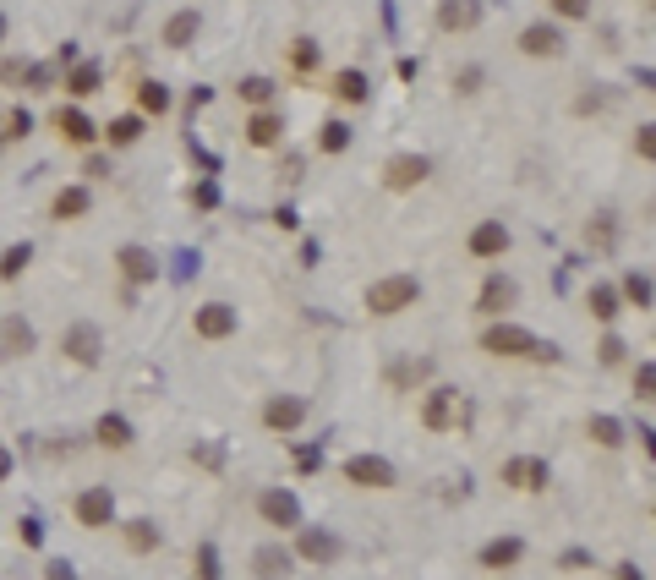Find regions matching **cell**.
I'll use <instances>...</instances> for the list:
<instances>
[{
    "mask_svg": "<svg viewBox=\"0 0 656 580\" xmlns=\"http://www.w3.org/2000/svg\"><path fill=\"white\" fill-rule=\"evenodd\" d=\"M421 301V280L416 274H383V280L367 285V312L372 318H394V312L416 307Z\"/></svg>",
    "mask_w": 656,
    "mask_h": 580,
    "instance_id": "6da1fadb",
    "label": "cell"
},
{
    "mask_svg": "<svg viewBox=\"0 0 656 580\" xmlns=\"http://www.w3.org/2000/svg\"><path fill=\"white\" fill-rule=\"evenodd\" d=\"M61 356L66 362H77V367H99L104 362V334H99V323H66V334H61Z\"/></svg>",
    "mask_w": 656,
    "mask_h": 580,
    "instance_id": "7a4b0ae2",
    "label": "cell"
},
{
    "mask_svg": "<svg viewBox=\"0 0 656 580\" xmlns=\"http://www.w3.org/2000/svg\"><path fill=\"white\" fill-rule=\"evenodd\" d=\"M482 351L487 356H536V334L525 323H487L482 329Z\"/></svg>",
    "mask_w": 656,
    "mask_h": 580,
    "instance_id": "3957f363",
    "label": "cell"
},
{
    "mask_svg": "<svg viewBox=\"0 0 656 580\" xmlns=\"http://www.w3.org/2000/svg\"><path fill=\"white\" fill-rule=\"evenodd\" d=\"M514 44H520V55H531V61H558V55L569 50L564 28H558V22H547V17H542V22H525Z\"/></svg>",
    "mask_w": 656,
    "mask_h": 580,
    "instance_id": "277c9868",
    "label": "cell"
},
{
    "mask_svg": "<svg viewBox=\"0 0 656 580\" xmlns=\"http://www.w3.org/2000/svg\"><path fill=\"white\" fill-rule=\"evenodd\" d=\"M345 482L350 487H372V493H389V487L400 482V471H394V460H383V455H350L345 460Z\"/></svg>",
    "mask_w": 656,
    "mask_h": 580,
    "instance_id": "5b68a950",
    "label": "cell"
},
{
    "mask_svg": "<svg viewBox=\"0 0 656 580\" xmlns=\"http://www.w3.org/2000/svg\"><path fill=\"white\" fill-rule=\"evenodd\" d=\"M460 416H465L460 389H427V400H421V427L427 433H449V427H460Z\"/></svg>",
    "mask_w": 656,
    "mask_h": 580,
    "instance_id": "8992f818",
    "label": "cell"
},
{
    "mask_svg": "<svg viewBox=\"0 0 656 580\" xmlns=\"http://www.w3.org/2000/svg\"><path fill=\"white\" fill-rule=\"evenodd\" d=\"M72 515H77L82 531L115 526V493H110V487H82V493L72 498Z\"/></svg>",
    "mask_w": 656,
    "mask_h": 580,
    "instance_id": "52a82bcc",
    "label": "cell"
},
{
    "mask_svg": "<svg viewBox=\"0 0 656 580\" xmlns=\"http://www.w3.org/2000/svg\"><path fill=\"white\" fill-rule=\"evenodd\" d=\"M236 329H241V312L230 307V301H203V307L192 312V334L197 340H230Z\"/></svg>",
    "mask_w": 656,
    "mask_h": 580,
    "instance_id": "ba28073f",
    "label": "cell"
},
{
    "mask_svg": "<svg viewBox=\"0 0 656 580\" xmlns=\"http://www.w3.org/2000/svg\"><path fill=\"white\" fill-rule=\"evenodd\" d=\"M257 515H263V526L296 531L301 526V498L290 493V487H263V493H257Z\"/></svg>",
    "mask_w": 656,
    "mask_h": 580,
    "instance_id": "9c48e42d",
    "label": "cell"
},
{
    "mask_svg": "<svg viewBox=\"0 0 656 580\" xmlns=\"http://www.w3.org/2000/svg\"><path fill=\"white\" fill-rule=\"evenodd\" d=\"M498 477L509 482V487H520V493H542V487L553 482V466H547L542 455H509L498 466Z\"/></svg>",
    "mask_w": 656,
    "mask_h": 580,
    "instance_id": "30bf717a",
    "label": "cell"
},
{
    "mask_svg": "<svg viewBox=\"0 0 656 580\" xmlns=\"http://www.w3.org/2000/svg\"><path fill=\"white\" fill-rule=\"evenodd\" d=\"M427 176H432V159L427 154H394L389 165H383V187H389V192H416Z\"/></svg>",
    "mask_w": 656,
    "mask_h": 580,
    "instance_id": "8fae6325",
    "label": "cell"
},
{
    "mask_svg": "<svg viewBox=\"0 0 656 580\" xmlns=\"http://www.w3.org/2000/svg\"><path fill=\"white\" fill-rule=\"evenodd\" d=\"M115 269H121L126 290H137V285H154V280H159V258H154L148 247H137V241H126V247L115 252Z\"/></svg>",
    "mask_w": 656,
    "mask_h": 580,
    "instance_id": "7c38bea8",
    "label": "cell"
},
{
    "mask_svg": "<svg viewBox=\"0 0 656 580\" xmlns=\"http://www.w3.org/2000/svg\"><path fill=\"white\" fill-rule=\"evenodd\" d=\"M307 422V400L301 394H268L263 400V427L268 433H296Z\"/></svg>",
    "mask_w": 656,
    "mask_h": 580,
    "instance_id": "4fadbf2b",
    "label": "cell"
},
{
    "mask_svg": "<svg viewBox=\"0 0 656 580\" xmlns=\"http://www.w3.org/2000/svg\"><path fill=\"white\" fill-rule=\"evenodd\" d=\"M197 33H203V11H197V6H181V11H170V17H164L159 44H164V50H192Z\"/></svg>",
    "mask_w": 656,
    "mask_h": 580,
    "instance_id": "5bb4252c",
    "label": "cell"
},
{
    "mask_svg": "<svg viewBox=\"0 0 656 580\" xmlns=\"http://www.w3.org/2000/svg\"><path fill=\"white\" fill-rule=\"evenodd\" d=\"M296 559H307V564H334L339 559V537L334 531H323V526H296Z\"/></svg>",
    "mask_w": 656,
    "mask_h": 580,
    "instance_id": "9a60e30c",
    "label": "cell"
},
{
    "mask_svg": "<svg viewBox=\"0 0 656 580\" xmlns=\"http://www.w3.org/2000/svg\"><path fill=\"white\" fill-rule=\"evenodd\" d=\"M432 22H438L443 33H476L482 28V0H438Z\"/></svg>",
    "mask_w": 656,
    "mask_h": 580,
    "instance_id": "2e32d148",
    "label": "cell"
},
{
    "mask_svg": "<svg viewBox=\"0 0 656 580\" xmlns=\"http://www.w3.org/2000/svg\"><path fill=\"white\" fill-rule=\"evenodd\" d=\"M33 351H39V329L22 312H6L0 318V356H33Z\"/></svg>",
    "mask_w": 656,
    "mask_h": 580,
    "instance_id": "e0dca14e",
    "label": "cell"
},
{
    "mask_svg": "<svg viewBox=\"0 0 656 580\" xmlns=\"http://www.w3.org/2000/svg\"><path fill=\"white\" fill-rule=\"evenodd\" d=\"M514 301H520V285H514L509 274H487L482 290H476V312H487V318H503Z\"/></svg>",
    "mask_w": 656,
    "mask_h": 580,
    "instance_id": "ac0fdd59",
    "label": "cell"
},
{
    "mask_svg": "<svg viewBox=\"0 0 656 580\" xmlns=\"http://www.w3.org/2000/svg\"><path fill=\"white\" fill-rule=\"evenodd\" d=\"M252 575L257 580H290L296 575V553H290L285 542H263V548L252 553Z\"/></svg>",
    "mask_w": 656,
    "mask_h": 580,
    "instance_id": "d6986e66",
    "label": "cell"
},
{
    "mask_svg": "<svg viewBox=\"0 0 656 580\" xmlns=\"http://www.w3.org/2000/svg\"><path fill=\"white\" fill-rule=\"evenodd\" d=\"M465 247H471V258H482V263L503 258V252H509V225H503V219H482Z\"/></svg>",
    "mask_w": 656,
    "mask_h": 580,
    "instance_id": "ffe728a7",
    "label": "cell"
},
{
    "mask_svg": "<svg viewBox=\"0 0 656 580\" xmlns=\"http://www.w3.org/2000/svg\"><path fill=\"white\" fill-rule=\"evenodd\" d=\"M328 94L339 104H367L372 99V77L361 72V66H339L334 77H328Z\"/></svg>",
    "mask_w": 656,
    "mask_h": 580,
    "instance_id": "44dd1931",
    "label": "cell"
},
{
    "mask_svg": "<svg viewBox=\"0 0 656 580\" xmlns=\"http://www.w3.org/2000/svg\"><path fill=\"white\" fill-rule=\"evenodd\" d=\"M55 132H61L72 148H93V137H99V126H93L88 115L77 110V104H61V110H55Z\"/></svg>",
    "mask_w": 656,
    "mask_h": 580,
    "instance_id": "7402d4cb",
    "label": "cell"
},
{
    "mask_svg": "<svg viewBox=\"0 0 656 580\" xmlns=\"http://www.w3.org/2000/svg\"><path fill=\"white\" fill-rule=\"evenodd\" d=\"M246 143L252 148H279L285 143V115L279 110H252V121H246Z\"/></svg>",
    "mask_w": 656,
    "mask_h": 580,
    "instance_id": "603a6c76",
    "label": "cell"
},
{
    "mask_svg": "<svg viewBox=\"0 0 656 580\" xmlns=\"http://www.w3.org/2000/svg\"><path fill=\"white\" fill-rule=\"evenodd\" d=\"M520 559H525V542H520V537H492L487 548L476 553V564H482V570H492V575H498V570H514Z\"/></svg>",
    "mask_w": 656,
    "mask_h": 580,
    "instance_id": "cb8c5ba5",
    "label": "cell"
},
{
    "mask_svg": "<svg viewBox=\"0 0 656 580\" xmlns=\"http://www.w3.org/2000/svg\"><path fill=\"white\" fill-rule=\"evenodd\" d=\"M88 208H93V192L82 187V181H72V187H61V192H55L50 214L61 219V225H72V219H88Z\"/></svg>",
    "mask_w": 656,
    "mask_h": 580,
    "instance_id": "d4e9b609",
    "label": "cell"
},
{
    "mask_svg": "<svg viewBox=\"0 0 656 580\" xmlns=\"http://www.w3.org/2000/svg\"><path fill=\"white\" fill-rule=\"evenodd\" d=\"M93 438H99L104 449H132L137 444V433H132V422H126L121 411H104L99 422H93Z\"/></svg>",
    "mask_w": 656,
    "mask_h": 580,
    "instance_id": "484cf974",
    "label": "cell"
},
{
    "mask_svg": "<svg viewBox=\"0 0 656 580\" xmlns=\"http://www.w3.org/2000/svg\"><path fill=\"white\" fill-rule=\"evenodd\" d=\"M99 88H104V66H99V61L66 66V94H72V99H93Z\"/></svg>",
    "mask_w": 656,
    "mask_h": 580,
    "instance_id": "4316f807",
    "label": "cell"
},
{
    "mask_svg": "<svg viewBox=\"0 0 656 580\" xmlns=\"http://www.w3.org/2000/svg\"><path fill=\"white\" fill-rule=\"evenodd\" d=\"M121 542L137 553V559H148V553H159L164 531L154 526V520H126V526H121Z\"/></svg>",
    "mask_w": 656,
    "mask_h": 580,
    "instance_id": "83f0119b",
    "label": "cell"
},
{
    "mask_svg": "<svg viewBox=\"0 0 656 580\" xmlns=\"http://www.w3.org/2000/svg\"><path fill=\"white\" fill-rule=\"evenodd\" d=\"M585 307H591L596 323H618V312H624V301H618V285L596 280L591 290H585Z\"/></svg>",
    "mask_w": 656,
    "mask_h": 580,
    "instance_id": "f1b7e54d",
    "label": "cell"
},
{
    "mask_svg": "<svg viewBox=\"0 0 656 580\" xmlns=\"http://www.w3.org/2000/svg\"><path fill=\"white\" fill-rule=\"evenodd\" d=\"M585 438H591V444H602V449H618V444L629 438V427L618 422V416H602V411H596V416H585Z\"/></svg>",
    "mask_w": 656,
    "mask_h": 580,
    "instance_id": "f546056e",
    "label": "cell"
},
{
    "mask_svg": "<svg viewBox=\"0 0 656 580\" xmlns=\"http://www.w3.org/2000/svg\"><path fill=\"white\" fill-rule=\"evenodd\" d=\"M170 104H175L170 83H159V77H143V83H137V110L143 115H170Z\"/></svg>",
    "mask_w": 656,
    "mask_h": 580,
    "instance_id": "4dcf8cb0",
    "label": "cell"
},
{
    "mask_svg": "<svg viewBox=\"0 0 656 580\" xmlns=\"http://www.w3.org/2000/svg\"><path fill=\"white\" fill-rule=\"evenodd\" d=\"M618 301H629L635 312H651V274H640V269H629L624 280H618Z\"/></svg>",
    "mask_w": 656,
    "mask_h": 580,
    "instance_id": "1f68e13d",
    "label": "cell"
},
{
    "mask_svg": "<svg viewBox=\"0 0 656 580\" xmlns=\"http://www.w3.org/2000/svg\"><path fill=\"white\" fill-rule=\"evenodd\" d=\"M236 94L252 104V110H268L274 94H279V83H274V77H263V72H252V77H241V83H236Z\"/></svg>",
    "mask_w": 656,
    "mask_h": 580,
    "instance_id": "d6a6232c",
    "label": "cell"
},
{
    "mask_svg": "<svg viewBox=\"0 0 656 580\" xmlns=\"http://www.w3.org/2000/svg\"><path fill=\"white\" fill-rule=\"evenodd\" d=\"M99 137H104L110 148H132L137 137H143V115H115L110 126H99Z\"/></svg>",
    "mask_w": 656,
    "mask_h": 580,
    "instance_id": "836d02e7",
    "label": "cell"
},
{
    "mask_svg": "<svg viewBox=\"0 0 656 580\" xmlns=\"http://www.w3.org/2000/svg\"><path fill=\"white\" fill-rule=\"evenodd\" d=\"M585 241H591V252H613L618 247V219L613 214H596L591 225H585Z\"/></svg>",
    "mask_w": 656,
    "mask_h": 580,
    "instance_id": "e575fe53",
    "label": "cell"
},
{
    "mask_svg": "<svg viewBox=\"0 0 656 580\" xmlns=\"http://www.w3.org/2000/svg\"><path fill=\"white\" fill-rule=\"evenodd\" d=\"M350 143H356L350 121H323V126H318V148H323V154H345Z\"/></svg>",
    "mask_w": 656,
    "mask_h": 580,
    "instance_id": "d590c367",
    "label": "cell"
},
{
    "mask_svg": "<svg viewBox=\"0 0 656 580\" xmlns=\"http://www.w3.org/2000/svg\"><path fill=\"white\" fill-rule=\"evenodd\" d=\"M290 66H296L301 77H307V72H318V66H323L318 39H307V33H301V39H290Z\"/></svg>",
    "mask_w": 656,
    "mask_h": 580,
    "instance_id": "8d00e7d4",
    "label": "cell"
},
{
    "mask_svg": "<svg viewBox=\"0 0 656 580\" xmlns=\"http://www.w3.org/2000/svg\"><path fill=\"white\" fill-rule=\"evenodd\" d=\"M33 263V247L28 241H17V247H6L0 252V280H22V269Z\"/></svg>",
    "mask_w": 656,
    "mask_h": 580,
    "instance_id": "74e56055",
    "label": "cell"
},
{
    "mask_svg": "<svg viewBox=\"0 0 656 580\" xmlns=\"http://www.w3.org/2000/svg\"><path fill=\"white\" fill-rule=\"evenodd\" d=\"M22 137H33V115L22 110H6V121H0V143H22Z\"/></svg>",
    "mask_w": 656,
    "mask_h": 580,
    "instance_id": "f35d334b",
    "label": "cell"
},
{
    "mask_svg": "<svg viewBox=\"0 0 656 580\" xmlns=\"http://www.w3.org/2000/svg\"><path fill=\"white\" fill-rule=\"evenodd\" d=\"M421 378H432V362H394L389 367V384L394 389H410V384H421Z\"/></svg>",
    "mask_w": 656,
    "mask_h": 580,
    "instance_id": "ab89813d",
    "label": "cell"
},
{
    "mask_svg": "<svg viewBox=\"0 0 656 580\" xmlns=\"http://www.w3.org/2000/svg\"><path fill=\"white\" fill-rule=\"evenodd\" d=\"M197 580H225V570H219V548L214 542H197Z\"/></svg>",
    "mask_w": 656,
    "mask_h": 580,
    "instance_id": "60d3db41",
    "label": "cell"
},
{
    "mask_svg": "<svg viewBox=\"0 0 656 580\" xmlns=\"http://www.w3.org/2000/svg\"><path fill=\"white\" fill-rule=\"evenodd\" d=\"M547 11H553L558 22H585L591 17V0H547Z\"/></svg>",
    "mask_w": 656,
    "mask_h": 580,
    "instance_id": "b9f144b4",
    "label": "cell"
},
{
    "mask_svg": "<svg viewBox=\"0 0 656 580\" xmlns=\"http://www.w3.org/2000/svg\"><path fill=\"white\" fill-rule=\"evenodd\" d=\"M22 83H28L33 94H44V88L55 83V66H39V61H28V66H22Z\"/></svg>",
    "mask_w": 656,
    "mask_h": 580,
    "instance_id": "7bdbcfd3",
    "label": "cell"
},
{
    "mask_svg": "<svg viewBox=\"0 0 656 580\" xmlns=\"http://www.w3.org/2000/svg\"><path fill=\"white\" fill-rule=\"evenodd\" d=\"M17 537H22V548H44V520L39 515H22L17 520Z\"/></svg>",
    "mask_w": 656,
    "mask_h": 580,
    "instance_id": "ee69618b",
    "label": "cell"
},
{
    "mask_svg": "<svg viewBox=\"0 0 656 580\" xmlns=\"http://www.w3.org/2000/svg\"><path fill=\"white\" fill-rule=\"evenodd\" d=\"M596 356H602V367H618L629 356V345L618 340V334H602V345H596Z\"/></svg>",
    "mask_w": 656,
    "mask_h": 580,
    "instance_id": "f6af8a7d",
    "label": "cell"
},
{
    "mask_svg": "<svg viewBox=\"0 0 656 580\" xmlns=\"http://www.w3.org/2000/svg\"><path fill=\"white\" fill-rule=\"evenodd\" d=\"M558 570H564V575L591 570V548H564V553H558Z\"/></svg>",
    "mask_w": 656,
    "mask_h": 580,
    "instance_id": "bcb514c9",
    "label": "cell"
},
{
    "mask_svg": "<svg viewBox=\"0 0 656 580\" xmlns=\"http://www.w3.org/2000/svg\"><path fill=\"white\" fill-rule=\"evenodd\" d=\"M482 83H487L482 66H465V72H454V88H460V94H482Z\"/></svg>",
    "mask_w": 656,
    "mask_h": 580,
    "instance_id": "7dc6e473",
    "label": "cell"
},
{
    "mask_svg": "<svg viewBox=\"0 0 656 580\" xmlns=\"http://www.w3.org/2000/svg\"><path fill=\"white\" fill-rule=\"evenodd\" d=\"M192 208H219V181H214V176L192 187Z\"/></svg>",
    "mask_w": 656,
    "mask_h": 580,
    "instance_id": "c3c4849f",
    "label": "cell"
},
{
    "mask_svg": "<svg viewBox=\"0 0 656 580\" xmlns=\"http://www.w3.org/2000/svg\"><path fill=\"white\" fill-rule=\"evenodd\" d=\"M651 394H656V367L640 362L635 367V400H651Z\"/></svg>",
    "mask_w": 656,
    "mask_h": 580,
    "instance_id": "681fc988",
    "label": "cell"
},
{
    "mask_svg": "<svg viewBox=\"0 0 656 580\" xmlns=\"http://www.w3.org/2000/svg\"><path fill=\"white\" fill-rule=\"evenodd\" d=\"M44 580H77V564L72 559H50L44 564Z\"/></svg>",
    "mask_w": 656,
    "mask_h": 580,
    "instance_id": "f907efd6",
    "label": "cell"
},
{
    "mask_svg": "<svg viewBox=\"0 0 656 580\" xmlns=\"http://www.w3.org/2000/svg\"><path fill=\"white\" fill-rule=\"evenodd\" d=\"M651 132H656L651 121H646V126H640V132H635V154H640V159H651V154H656V137H651Z\"/></svg>",
    "mask_w": 656,
    "mask_h": 580,
    "instance_id": "816d5d0a",
    "label": "cell"
},
{
    "mask_svg": "<svg viewBox=\"0 0 656 580\" xmlns=\"http://www.w3.org/2000/svg\"><path fill=\"white\" fill-rule=\"evenodd\" d=\"M416 72H421L416 55H400V61H394V77H400V83H416Z\"/></svg>",
    "mask_w": 656,
    "mask_h": 580,
    "instance_id": "f5cc1de1",
    "label": "cell"
},
{
    "mask_svg": "<svg viewBox=\"0 0 656 580\" xmlns=\"http://www.w3.org/2000/svg\"><path fill=\"white\" fill-rule=\"evenodd\" d=\"M274 225H279V230H301V214H296L290 203H279V208H274Z\"/></svg>",
    "mask_w": 656,
    "mask_h": 580,
    "instance_id": "db71d44e",
    "label": "cell"
},
{
    "mask_svg": "<svg viewBox=\"0 0 656 580\" xmlns=\"http://www.w3.org/2000/svg\"><path fill=\"white\" fill-rule=\"evenodd\" d=\"M82 61V50H77V39H66L61 44V50H55V66H61V72H66V66H77Z\"/></svg>",
    "mask_w": 656,
    "mask_h": 580,
    "instance_id": "11a10c76",
    "label": "cell"
},
{
    "mask_svg": "<svg viewBox=\"0 0 656 580\" xmlns=\"http://www.w3.org/2000/svg\"><path fill=\"white\" fill-rule=\"evenodd\" d=\"M296 466H301V471H318V466H323V449H312V444L296 449Z\"/></svg>",
    "mask_w": 656,
    "mask_h": 580,
    "instance_id": "9f6ffc18",
    "label": "cell"
},
{
    "mask_svg": "<svg viewBox=\"0 0 656 580\" xmlns=\"http://www.w3.org/2000/svg\"><path fill=\"white\" fill-rule=\"evenodd\" d=\"M82 176H93V181H104V176H110V159H99V154H88V165H82Z\"/></svg>",
    "mask_w": 656,
    "mask_h": 580,
    "instance_id": "6f0895ef",
    "label": "cell"
},
{
    "mask_svg": "<svg viewBox=\"0 0 656 580\" xmlns=\"http://www.w3.org/2000/svg\"><path fill=\"white\" fill-rule=\"evenodd\" d=\"M175 263H181V269H175V280H192V274H197V263H203V258H197V252H181Z\"/></svg>",
    "mask_w": 656,
    "mask_h": 580,
    "instance_id": "680465c9",
    "label": "cell"
},
{
    "mask_svg": "<svg viewBox=\"0 0 656 580\" xmlns=\"http://www.w3.org/2000/svg\"><path fill=\"white\" fill-rule=\"evenodd\" d=\"M192 460H203V466H219V460H225V449H219V444H208V449H192Z\"/></svg>",
    "mask_w": 656,
    "mask_h": 580,
    "instance_id": "91938a15",
    "label": "cell"
},
{
    "mask_svg": "<svg viewBox=\"0 0 656 580\" xmlns=\"http://www.w3.org/2000/svg\"><path fill=\"white\" fill-rule=\"evenodd\" d=\"M11 471H17V455H11L6 444H0V482H11Z\"/></svg>",
    "mask_w": 656,
    "mask_h": 580,
    "instance_id": "94428289",
    "label": "cell"
},
{
    "mask_svg": "<svg viewBox=\"0 0 656 580\" xmlns=\"http://www.w3.org/2000/svg\"><path fill=\"white\" fill-rule=\"evenodd\" d=\"M22 66H28V61H6V66H0V83H22Z\"/></svg>",
    "mask_w": 656,
    "mask_h": 580,
    "instance_id": "6125c7cd",
    "label": "cell"
},
{
    "mask_svg": "<svg viewBox=\"0 0 656 580\" xmlns=\"http://www.w3.org/2000/svg\"><path fill=\"white\" fill-rule=\"evenodd\" d=\"M279 176H285V181H301V154H290L285 165H279Z\"/></svg>",
    "mask_w": 656,
    "mask_h": 580,
    "instance_id": "be15d7a7",
    "label": "cell"
},
{
    "mask_svg": "<svg viewBox=\"0 0 656 580\" xmlns=\"http://www.w3.org/2000/svg\"><path fill=\"white\" fill-rule=\"evenodd\" d=\"M613 575H618V580H646V570H640V564H629V559H624V564H618V570H613Z\"/></svg>",
    "mask_w": 656,
    "mask_h": 580,
    "instance_id": "e7e4bbea",
    "label": "cell"
},
{
    "mask_svg": "<svg viewBox=\"0 0 656 580\" xmlns=\"http://www.w3.org/2000/svg\"><path fill=\"white\" fill-rule=\"evenodd\" d=\"M208 99H214V88H203V83H197V88H192V115H197V110H203V104H208Z\"/></svg>",
    "mask_w": 656,
    "mask_h": 580,
    "instance_id": "03108f58",
    "label": "cell"
},
{
    "mask_svg": "<svg viewBox=\"0 0 656 580\" xmlns=\"http://www.w3.org/2000/svg\"><path fill=\"white\" fill-rule=\"evenodd\" d=\"M6 33H11V17L0 11V50H6Z\"/></svg>",
    "mask_w": 656,
    "mask_h": 580,
    "instance_id": "003e7915",
    "label": "cell"
}]
</instances>
